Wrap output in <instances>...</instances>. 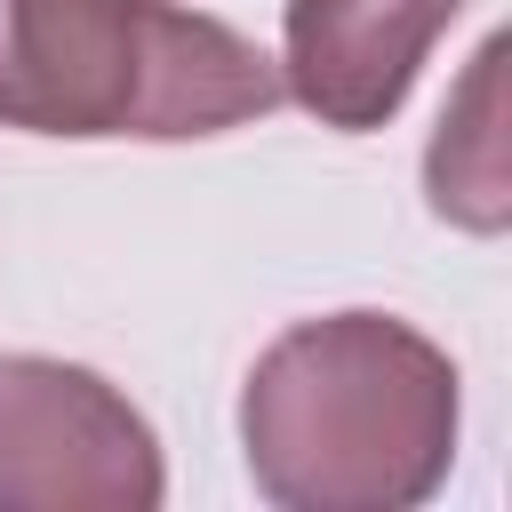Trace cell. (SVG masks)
Here are the masks:
<instances>
[{
	"label": "cell",
	"instance_id": "obj_5",
	"mask_svg": "<svg viewBox=\"0 0 512 512\" xmlns=\"http://www.w3.org/2000/svg\"><path fill=\"white\" fill-rule=\"evenodd\" d=\"M496 80H504V40H488L464 72V88L448 96L440 128H432V152H424V192H432V216L464 224V232H504V104H496Z\"/></svg>",
	"mask_w": 512,
	"mask_h": 512
},
{
	"label": "cell",
	"instance_id": "obj_3",
	"mask_svg": "<svg viewBox=\"0 0 512 512\" xmlns=\"http://www.w3.org/2000/svg\"><path fill=\"white\" fill-rule=\"evenodd\" d=\"M168 488L152 424L48 352H0V512H152Z\"/></svg>",
	"mask_w": 512,
	"mask_h": 512
},
{
	"label": "cell",
	"instance_id": "obj_2",
	"mask_svg": "<svg viewBox=\"0 0 512 512\" xmlns=\"http://www.w3.org/2000/svg\"><path fill=\"white\" fill-rule=\"evenodd\" d=\"M280 104V64L168 0H0V128L32 136H224Z\"/></svg>",
	"mask_w": 512,
	"mask_h": 512
},
{
	"label": "cell",
	"instance_id": "obj_1",
	"mask_svg": "<svg viewBox=\"0 0 512 512\" xmlns=\"http://www.w3.org/2000/svg\"><path fill=\"white\" fill-rule=\"evenodd\" d=\"M456 360L392 312L280 328L240 384V448L280 512H408L456 464Z\"/></svg>",
	"mask_w": 512,
	"mask_h": 512
},
{
	"label": "cell",
	"instance_id": "obj_4",
	"mask_svg": "<svg viewBox=\"0 0 512 512\" xmlns=\"http://www.w3.org/2000/svg\"><path fill=\"white\" fill-rule=\"evenodd\" d=\"M456 16L464 0H288L280 96H296L320 128L368 136L408 104L432 40Z\"/></svg>",
	"mask_w": 512,
	"mask_h": 512
}]
</instances>
